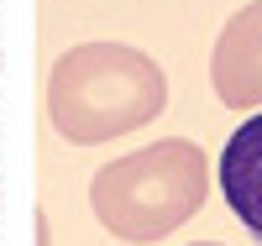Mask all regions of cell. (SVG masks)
Instances as JSON below:
<instances>
[{"label": "cell", "instance_id": "3", "mask_svg": "<svg viewBox=\"0 0 262 246\" xmlns=\"http://www.w3.org/2000/svg\"><path fill=\"white\" fill-rule=\"evenodd\" d=\"M210 84L231 110H262V0L242 6L210 53Z\"/></svg>", "mask_w": 262, "mask_h": 246}, {"label": "cell", "instance_id": "2", "mask_svg": "<svg viewBox=\"0 0 262 246\" xmlns=\"http://www.w3.org/2000/svg\"><path fill=\"white\" fill-rule=\"evenodd\" d=\"M205 194H210V163H205V152L194 142H184V137L137 147V152H126V158L105 163L90 178L95 220L111 236L137 241V246L163 241L168 231H179L184 220H194L205 210Z\"/></svg>", "mask_w": 262, "mask_h": 246}, {"label": "cell", "instance_id": "4", "mask_svg": "<svg viewBox=\"0 0 262 246\" xmlns=\"http://www.w3.org/2000/svg\"><path fill=\"white\" fill-rule=\"evenodd\" d=\"M215 173H221V194H226L231 215L262 241V110L231 131Z\"/></svg>", "mask_w": 262, "mask_h": 246}, {"label": "cell", "instance_id": "5", "mask_svg": "<svg viewBox=\"0 0 262 246\" xmlns=\"http://www.w3.org/2000/svg\"><path fill=\"white\" fill-rule=\"evenodd\" d=\"M194 246H226V241H194Z\"/></svg>", "mask_w": 262, "mask_h": 246}, {"label": "cell", "instance_id": "1", "mask_svg": "<svg viewBox=\"0 0 262 246\" xmlns=\"http://www.w3.org/2000/svg\"><path fill=\"white\" fill-rule=\"evenodd\" d=\"M168 105V74L142 48L79 42L48 74V121L63 142L95 147L158 121Z\"/></svg>", "mask_w": 262, "mask_h": 246}]
</instances>
